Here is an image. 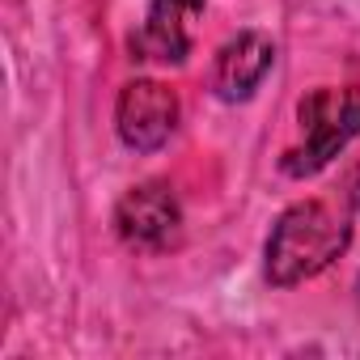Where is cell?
Returning a JSON list of instances; mask_svg holds the SVG:
<instances>
[{"mask_svg": "<svg viewBox=\"0 0 360 360\" xmlns=\"http://www.w3.org/2000/svg\"><path fill=\"white\" fill-rule=\"evenodd\" d=\"M347 204H352V208H360V165L347 174Z\"/></svg>", "mask_w": 360, "mask_h": 360, "instance_id": "52a82bcc", "label": "cell"}, {"mask_svg": "<svg viewBox=\"0 0 360 360\" xmlns=\"http://www.w3.org/2000/svg\"><path fill=\"white\" fill-rule=\"evenodd\" d=\"M301 119V144L284 153V174L288 178H309L322 165H330L352 136H360V89H314L297 106Z\"/></svg>", "mask_w": 360, "mask_h": 360, "instance_id": "7a4b0ae2", "label": "cell"}, {"mask_svg": "<svg viewBox=\"0 0 360 360\" xmlns=\"http://www.w3.org/2000/svg\"><path fill=\"white\" fill-rule=\"evenodd\" d=\"M347 242H352L347 212H339L326 200H301L288 212H280L267 238V280L276 288L314 280L347 250Z\"/></svg>", "mask_w": 360, "mask_h": 360, "instance_id": "6da1fadb", "label": "cell"}, {"mask_svg": "<svg viewBox=\"0 0 360 360\" xmlns=\"http://www.w3.org/2000/svg\"><path fill=\"white\" fill-rule=\"evenodd\" d=\"M115 229L131 250H174L183 242V208H178V195L165 183H140L131 187L119 208H115Z\"/></svg>", "mask_w": 360, "mask_h": 360, "instance_id": "3957f363", "label": "cell"}, {"mask_svg": "<svg viewBox=\"0 0 360 360\" xmlns=\"http://www.w3.org/2000/svg\"><path fill=\"white\" fill-rule=\"evenodd\" d=\"M356 297H360V284H356Z\"/></svg>", "mask_w": 360, "mask_h": 360, "instance_id": "ba28073f", "label": "cell"}, {"mask_svg": "<svg viewBox=\"0 0 360 360\" xmlns=\"http://www.w3.org/2000/svg\"><path fill=\"white\" fill-rule=\"evenodd\" d=\"M119 140L136 153H157L178 127V94L161 81H127L115 102Z\"/></svg>", "mask_w": 360, "mask_h": 360, "instance_id": "277c9868", "label": "cell"}, {"mask_svg": "<svg viewBox=\"0 0 360 360\" xmlns=\"http://www.w3.org/2000/svg\"><path fill=\"white\" fill-rule=\"evenodd\" d=\"M276 64V43L259 30H242L238 39H229L217 56V68H212V89L221 102H246L263 77L271 72Z\"/></svg>", "mask_w": 360, "mask_h": 360, "instance_id": "8992f818", "label": "cell"}, {"mask_svg": "<svg viewBox=\"0 0 360 360\" xmlns=\"http://www.w3.org/2000/svg\"><path fill=\"white\" fill-rule=\"evenodd\" d=\"M208 0H153V9L131 39L136 60L157 64H183L191 56V22L204 13Z\"/></svg>", "mask_w": 360, "mask_h": 360, "instance_id": "5b68a950", "label": "cell"}]
</instances>
